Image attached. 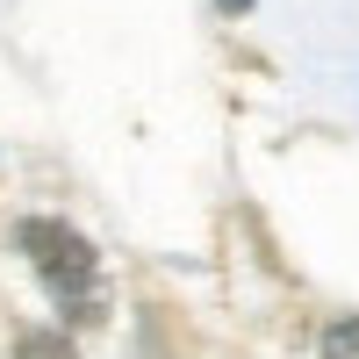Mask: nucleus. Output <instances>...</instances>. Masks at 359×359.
Wrapping results in <instances>:
<instances>
[{
    "instance_id": "nucleus-1",
    "label": "nucleus",
    "mask_w": 359,
    "mask_h": 359,
    "mask_svg": "<svg viewBox=\"0 0 359 359\" xmlns=\"http://www.w3.org/2000/svg\"><path fill=\"white\" fill-rule=\"evenodd\" d=\"M15 252L29 259V273L50 287V302L65 309V323H101V316H108L101 252L86 245L72 223H57V216H22V223H15Z\"/></svg>"
},
{
    "instance_id": "nucleus-2",
    "label": "nucleus",
    "mask_w": 359,
    "mask_h": 359,
    "mask_svg": "<svg viewBox=\"0 0 359 359\" xmlns=\"http://www.w3.org/2000/svg\"><path fill=\"white\" fill-rule=\"evenodd\" d=\"M15 359H79L65 331H50V323H29V331H15Z\"/></svg>"
},
{
    "instance_id": "nucleus-3",
    "label": "nucleus",
    "mask_w": 359,
    "mask_h": 359,
    "mask_svg": "<svg viewBox=\"0 0 359 359\" xmlns=\"http://www.w3.org/2000/svg\"><path fill=\"white\" fill-rule=\"evenodd\" d=\"M323 359H359V316H338L323 331Z\"/></svg>"
},
{
    "instance_id": "nucleus-4",
    "label": "nucleus",
    "mask_w": 359,
    "mask_h": 359,
    "mask_svg": "<svg viewBox=\"0 0 359 359\" xmlns=\"http://www.w3.org/2000/svg\"><path fill=\"white\" fill-rule=\"evenodd\" d=\"M245 8H252V0H223V15H245Z\"/></svg>"
}]
</instances>
